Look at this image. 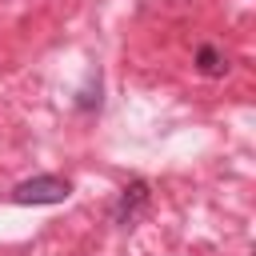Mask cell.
Returning a JSON list of instances; mask_svg holds the SVG:
<instances>
[{"instance_id": "cell-1", "label": "cell", "mask_w": 256, "mask_h": 256, "mask_svg": "<svg viewBox=\"0 0 256 256\" xmlns=\"http://www.w3.org/2000/svg\"><path fill=\"white\" fill-rule=\"evenodd\" d=\"M72 196V184L64 180V176H32V180H20L16 188H12V204H64Z\"/></svg>"}, {"instance_id": "cell-2", "label": "cell", "mask_w": 256, "mask_h": 256, "mask_svg": "<svg viewBox=\"0 0 256 256\" xmlns=\"http://www.w3.org/2000/svg\"><path fill=\"white\" fill-rule=\"evenodd\" d=\"M148 200H152V188H148V180H128L124 188H120V196H116V204H112V220L120 224V228H132L136 224V216L148 208Z\"/></svg>"}, {"instance_id": "cell-3", "label": "cell", "mask_w": 256, "mask_h": 256, "mask_svg": "<svg viewBox=\"0 0 256 256\" xmlns=\"http://www.w3.org/2000/svg\"><path fill=\"white\" fill-rule=\"evenodd\" d=\"M228 68V60L220 56V48H212V44H200L196 48V72L200 76H220Z\"/></svg>"}]
</instances>
